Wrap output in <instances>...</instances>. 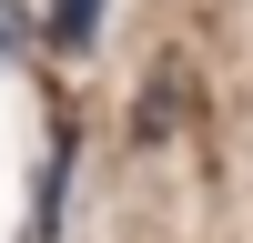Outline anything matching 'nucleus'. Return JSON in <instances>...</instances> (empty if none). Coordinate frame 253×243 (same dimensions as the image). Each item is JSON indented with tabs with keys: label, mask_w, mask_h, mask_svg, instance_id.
<instances>
[{
	"label": "nucleus",
	"mask_w": 253,
	"mask_h": 243,
	"mask_svg": "<svg viewBox=\"0 0 253 243\" xmlns=\"http://www.w3.org/2000/svg\"><path fill=\"white\" fill-rule=\"evenodd\" d=\"M91 20H101V0H51V40L61 51H91Z\"/></svg>",
	"instance_id": "1"
}]
</instances>
